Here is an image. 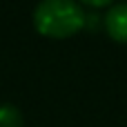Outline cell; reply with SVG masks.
<instances>
[{"label": "cell", "instance_id": "cell-1", "mask_svg": "<svg viewBox=\"0 0 127 127\" xmlns=\"http://www.w3.org/2000/svg\"><path fill=\"white\" fill-rule=\"evenodd\" d=\"M85 11L78 2L71 0H42L33 9V27L40 36L47 38H71L85 27Z\"/></svg>", "mask_w": 127, "mask_h": 127}, {"label": "cell", "instance_id": "cell-2", "mask_svg": "<svg viewBox=\"0 0 127 127\" xmlns=\"http://www.w3.org/2000/svg\"><path fill=\"white\" fill-rule=\"evenodd\" d=\"M107 36L116 42H127V2L112 4L105 13Z\"/></svg>", "mask_w": 127, "mask_h": 127}, {"label": "cell", "instance_id": "cell-3", "mask_svg": "<svg viewBox=\"0 0 127 127\" xmlns=\"http://www.w3.org/2000/svg\"><path fill=\"white\" fill-rule=\"evenodd\" d=\"M0 127H22V114L16 105H0Z\"/></svg>", "mask_w": 127, "mask_h": 127}]
</instances>
